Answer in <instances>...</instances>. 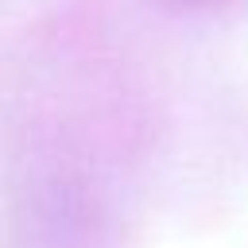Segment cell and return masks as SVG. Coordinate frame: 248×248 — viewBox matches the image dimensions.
<instances>
[{"instance_id": "6da1fadb", "label": "cell", "mask_w": 248, "mask_h": 248, "mask_svg": "<svg viewBox=\"0 0 248 248\" xmlns=\"http://www.w3.org/2000/svg\"><path fill=\"white\" fill-rule=\"evenodd\" d=\"M4 232L19 248H112L124 221L89 170L66 159H31L8 182Z\"/></svg>"}, {"instance_id": "7a4b0ae2", "label": "cell", "mask_w": 248, "mask_h": 248, "mask_svg": "<svg viewBox=\"0 0 248 248\" xmlns=\"http://www.w3.org/2000/svg\"><path fill=\"white\" fill-rule=\"evenodd\" d=\"M159 4H167V8H190V12H198V8H213V4H225V0H159Z\"/></svg>"}]
</instances>
